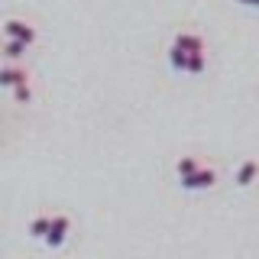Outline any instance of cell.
<instances>
[{
	"mask_svg": "<svg viewBox=\"0 0 259 259\" xmlns=\"http://www.w3.org/2000/svg\"><path fill=\"white\" fill-rule=\"evenodd\" d=\"M233 4H240V7H246V10H249V4H253V0H233Z\"/></svg>",
	"mask_w": 259,
	"mask_h": 259,
	"instance_id": "obj_12",
	"label": "cell"
},
{
	"mask_svg": "<svg viewBox=\"0 0 259 259\" xmlns=\"http://www.w3.org/2000/svg\"><path fill=\"white\" fill-rule=\"evenodd\" d=\"M233 182H237V188H253V185L259 182V159L256 156H246L237 165V172H233Z\"/></svg>",
	"mask_w": 259,
	"mask_h": 259,
	"instance_id": "obj_6",
	"label": "cell"
},
{
	"mask_svg": "<svg viewBox=\"0 0 259 259\" xmlns=\"http://www.w3.org/2000/svg\"><path fill=\"white\" fill-rule=\"evenodd\" d=\"M207 52L204 55H188V65H185V78H198V75H204L207 71Z\"/></svg>",
	"mask_w": 259,
	"mask_h": 259,
	"instance_id": "obj_9",
	"label": "cell"
},
{
	"mask_svg": "<svg viewBox=\"0 0 259 259\" xmlns=\"http://www.w3.org/2000/svg\"><path fill=\"white\" fill-rule=\"evenodd\" d=\"M52 217L55 214H49V210H36V214L29 217V224H26V237L36 240V243H46L49 230H52Z\"/></svg>",
	"mask_w": 259,
	"mask_h": 259,
	"instance_id": "obj_7",
	"label": "cell"
},
{
	"mask_svg": "<svg viewBox=\"0 0 259 259\" xmlns=\"http://www.w3.org/2000/svg\"><path fill=\"white\" fill-rule=\"evenodd\" d=\"M172 46L182 49V52H188V55H204L207 52V42L198 29H178L172 36Z\"/></svg>",
	"mask_w": 259,
	"mask_h": 259,
	"instance_id": "obj_5",
	"label": "cell"
},
{
	"mask_svg": "<svg viewBox=\"0 0 259 259\" xmlns=\"http://www.w3.org/2000/svg\"><path fill=\"white\" fill-rule=\"evenodd\" d=\"M249 10H259V0H253V4H249Z\"/></svg>",
	"mask_w": 259,
	"mask_h": 259,
	"instance_id": "obj_13",
	"label": "cell"
},
{
	"mask_svg": "<svg viewBox=\"0 0 259 259\" xmlns=\"http://www.w3.org/2000/svg\"><path fill=\"white\" fill-rule=\"evenodd\" d=\"M4 36L7 39H16V42H26L29 49L39 42V29L32 20H20V16H10V20L4 23Z\"/></svg>",
	"mask_w": 259,
	"mask_h": 259,
	"instance_id": "obj_2",
	"label": "cell"
},
{
	"mask_svg": "<svg viewBox=\"0 0 259 259\" xmlns=\"http://www.w3.org/2000/svg\"><path fill=\"white\" fill-rule=\"evenodd\" d=\"M26 52H29L26 42H16V39H7L4 42V62H20Z\"/></svg>",
	"mask_w": 259,
	"mask_h": 259,
	"instance_id": "obj_10",
	"label": "cell"
},
{
	"mask_svg": "<svg viewBox=\"0 0 259 259\" xmlns=\"http://www.w3.org/2000/svg\"><path fill=\"white\" fill-rule=\"evenodd\" d=\"M13 94V104H23V107H26V104H32V81L29 84H20L16 88V91H10Z\"/></svg>",
	"mask_w": 259,
	"mask_h": 259,
	"instance_id": "obj_11",
	"label": "cell"
},
{
	"mask_svg": "<svg viewBox=\"0 0 259 259\" xmlns=\"http://www.w3.org/2000/svg\"><path fill=\"white\" fill-rule=\"evenodd\" d=\"M204 165H207V162L201 159L198 152H185V156H178V159H175V175H178V182H185V178L198 175Z\"/></svg>",
	"mask_w": 259,
	"mask_h": 259,
	"instance_id": "obj_8",
	"label": "cell"
},
{
	"mask_svg": "<svg viewBox=\"0 0 259 259\" xmlns=\"http://www.w3.org/2000/svg\"><path fill=\"white\" fill-rule=\"evenodd\" d=\"M217 182H221V168H217L214 162H207L198 175L185 178V182H178V185H182V191H188V194H201V191H214Z\"/></svg>",
	"mask_w": 259,
	"mask_h": 259,
	"instance_id": "obj_1",
	"label": "cell"
},
{
	"mask_svg": "<svg viewBox=\"0 0 259 259\" xmlns=\"http://www.w3.org/2000/svg\"><path fill=\"white\" fill-rule=\"evenodd\" d=\"M68 237H71V214L59 210V214L52 217V230H49V237H46L42 246H46V249H52V253H59L65 243H68Z\"/></svg>",
	"mask_w": 259,
	"mask_h": 259,
	"instance_id": "obj_3",
	"label": "cell"
},
{
	"mask_svg": "<svg viewBox=\"0 0 259 259\" xmlns=\"http://www.w3.org/2000/svg\"><path fill=\"white\" fill-rule=\"evenodd\" d=\"M32 81V71L26 65L20 62H4V68H0V88H7V91H16L20 84H29Z\"/></svg>",
	"mask_w": 259,
	"mask_h": 259,
	"instance_id": "obj_4",
	"label": "cell"
}]
</instances>
